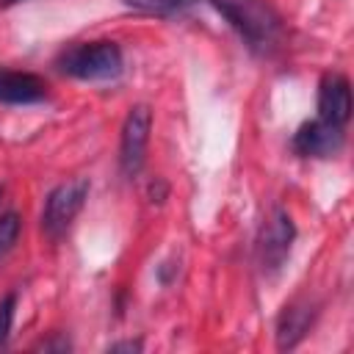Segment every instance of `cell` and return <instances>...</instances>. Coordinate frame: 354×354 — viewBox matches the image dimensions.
I'll use <instances>...</instances> for the list:
<instances>
[{
  "instance_id": "5bb4252c",
  "label": "cell",
  "mask_w": 354,
  "mask_h": 354,
  "mask_svg": "<svg viewBox=\"0 0 354 354\" xmlns=\"http://www.w3.org/2000/svg\"><path fill=\"white\" fill-rule=\"evenodd\" d=\"M108 351H141V340H119V343H111Z\"/></svg>"
},
{
  "instance_id": "6da1fadb",
  "label": "cell",
  "mask_w": 354,
  "mask_h": 354,
  "mask_svg": "<svg viewBox=\"0 0 354 354\" xmlns=\"http://www.w3.org/2000/svg\"><path fill=\"white\" fill-rule=\"evenodd\" d=\"M213 8L238 30L249 50L268 55L282 44V19L268 0H210Z\"/></svg>"
},
{
  "instance_id": "277c9868",
  "label": "cell",
  "mask_w": 354,
  "mask_h": 354,
  "mask_svg": "<svg viewBox=\"0 0 354 354\" xmlns=\"http://www.w3.org/2000/svg\"><path fill=\"white\" fill-rule=\"evenodd\" d=\"M293 241H296V224L293 218L288 216V210L282 207H274L260 232H257V266L266 277H274L290 257V249H293Z\"/></svg>"
},
{
  "instance_id": "5b68a950",
  "label": "cell",
  "mask_w": 354,
  "mask_h": 354,
  "mask_svg": "<svg viewBox=\"0 0 354 354\" xmlns=\"http://www.w3.org/2000/svg\"><path fill=\"white\" fill-rule=\"evenodd\" d=\"M149 130H152V111L149 105H133L124 116L122 124V138H119V169L124 177H136L144 169L147 158V144H149Z\"/></svg>"
},
{
  "instance_id": "8fae6325",
  "label": "cell",
  "mask_w": 354,
  "mask_h": 354,
  "mask_svg": "<svg viewBox=\"0 0 354 354\" xmlns=\"http://www.w3.org/2000/svg\"><path fill=\"white\" fill-rule=\"evenodd\" d=\"M19 232H22V218L19 213L8 210L0 216V260L14 249V243L19 241Z\"/></svg>"
},
{
  "instance_id": "ba28073f",
  "label": "cell",
  "mask_w": 354,
  "mask_h": 354,
  "mask_svg": "<svg viewBox=\"0 0 354 354\" xmlns=\"http://www.w3.org/2000/svg\"><path fill=\"white\" fill-rule=\"evenodd\" d=\"M318 119L340 127L351 119V86L340 72H326L318 83Z\"/></svg>"
},
{
  "instance_id": "4fadbf2b",
  "label": "cell",
  "mask_w": 354,
  "mask_h": 354,
  "mask_svg": "<svg viewBox=\"0 0 354 354\" xmlns=\"http://www.w3.org/2000/svg\"><path fill=\"white\" fill-rule=\"evenodd\" d=\"M36 348H41V351H69L72 343L66 337H53V340H41Z\"/></svg>"
},
{
  "instance_id": "9a60e30c",
  "label": "cell",
  "mask_w": 354,
  "mask_h": 354,
  "mask_svg": "<svg viewBox=\"0 0 354 354\" xmlns=\"http://www.w3.org/2000/svg\"><path fill=\"white\" fill-rule=\"evenodd\" d=\"M3 6H11V3H22V0H0Z\"/></svg>"
},
{
  "instance_id": "8992f818",
  "label": "cell",
  "mask_w": 354,
  "mask_h": 354,
  "mask_svg": "<svg viewBox=\"0 0 354 354\" xmlns=\"http://www.w3.org/2000/svg\"><path fill=\"white\" fill-rule=\"evenodd\" d=\"M343 144H346V127L324 122L318 116L313 122H304L290 138L293 152L301 158H335L343 149Z\"/></svg>"
},
{
  "instance_id": "30bf717a",
  "label": "cell",
  "mask_w": 354,
  "mask_h": 354,
  "mask_svg": "<svg viewBox=\"0 0 354 354\" xmlns=\"http://www.w3.org/2000/svg\"><path fill=\"white\" fill-rule=\"evenodd\" d=\"M130 8L144 11V14H155V17H171L180 14L185 8H191L196 0H124Z\"/></svg>"
},
{
  "instance_id": "9c48e42d",
  "label": "cell",
  "mask_w": 354,
  "mask_h": 354,
  "mask_svg": "<svg viewBox=\"0 0 354 354\" xmlns=\"http://www.w3.org/2000/svg\"><path fill=\"white\" fill-rule=\"evenodd\" d=\"M47 100V83L33 72L0 69V102L6 105H33Z\"/></svg>"
},
{
  "instance_id": "7a4b0ae2",
  "label": "cell",
  "mask_w": 354,
  "mask_h": 354,
  "mask_svg": "<svg viewBox=\"0 0 354 354\" xmlns=\"http://www.w3.org/2000/svg\"><path fill=\"white\" fill-rule=\"evenodd\" d=\"M55 66L58 72L77 80H113L124 69V55L122 47L108 39L77 41L58 53Z\"/></svg>"
},
{
  "instance_id": "7c38bea8",
  "label": "cell",
  "mask_w": 354,
  "mask_h": 354,
  "mask_svg": "<svg viewBox=\"0 0 354 354\" xmlns=\"http://www.w3.org/2000/svg\"><path fill=\"white\" fill-rule=\"evenodd\" d=\"M14 313H17V293L11 290L0 299V346L8 343L11 326H14Z\"/></svg>"
},
{
  "instance_id": "3957f363",
  "label": "cell",
  "mask_w": 354,
  "mask_h": 354,
  "mask_svg": "<svg viewBox=\"0 0 354 354\" xmlns=\"http://www.w3.org/2000/svg\"><path fill=\"white\" fill-rule=\"evenodd\" d=\"M88 191H91V183L86 177H77V180H66L55 185L47 194L44 207H41V232L50 241H61L69 232L72 221L77 218V213L83 210L88 199Z\"/></svg>"
},
{
  "instance_id": "52a82bcc",
  "label": "cell",
  "mask_w": 354,
  "mask_h": 354,
  "mask_svg": "<svg viewBox=\"0 0 354 354\" xmlns=\"http://www.w3.org/2000/svg\"><path fill=\"white\" fill-rule=\"evenodd\" d=\"M315 315H318V304L310 301V299H293L282 307L279 318H277V348L279 351H288V348H296L304 335L310 332V326L315 324Z\"/></svg>"
}]
</instances>
